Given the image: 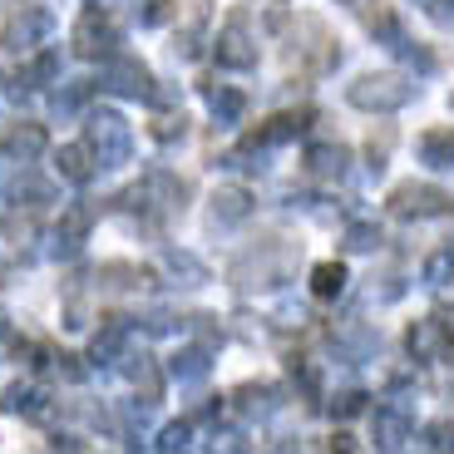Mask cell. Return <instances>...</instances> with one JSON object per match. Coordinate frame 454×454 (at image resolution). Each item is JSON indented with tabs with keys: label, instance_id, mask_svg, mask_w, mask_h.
Here are the masks:
<instances>
[{
	"label": "cell",
	"instance_id": "1",
	"mask_svg": "<svg viewBox=\"0 0 454 454\" xmlns=\"http://www.w3.org/2000/svg\"><path fill=\"white\" fill-rule=\"evenodd\" d=\"M346 99L365 114H395L415 99V80L410 74H395V69H380V74H361V80L346 90Z\"/></svg>",
	"mask_w": 454,
	"mask_h": 454
},
{
	"label": "cell",
	"instance_id": "2",
	"mask_svg": "<svg viewBox=\"0 0 454 454\" xmlns=\"http://www.w3.org/2000/svg\"><path fill=\"white\" fill-rule=\"evenodd\" d=\"M183 198H188V183L173 178V173H163V168H153L144 183H134V188L119 198V203L134 207V213H159V217H168V213H183Z\"/></svg>",
	"mask_w": 454,
	"mask_h": 454
},
{
	"label": "cell",
	"instance_id": "3",
	"mask_svg": "<svg viewBox=\"0 0 454 454\" xmlns=\"http://www.w3.org/2000/svg\"><path fill=\"white\" fill-rule=\"evenodd\" d=\"M84 138H90L99 168H124L129 153H134V134H129V124L119 119V114H90Z\"/></svg>",
	"mask_w": 454,
	"mask_h": 454
},
{
	"label": "cell",
	"instance_id": "4",
	"mask_svg": "<svg viewBox=\"0 0 454 454\" xmlns=\"http://www.w3.org/2000/svg\"><path fill=\"white\" fill-rule=\"evenodd\" d=\"M390 213L400 217V223H425V217H440L454 207V198L444 193V188H434V183H400L395 193H390Z\"/></svg>",
	"mask_w": 454,
	"mask_h": 454
},
{
	"label": "cell",
	"instance_id": "5",
	"mask_svg": "<svg viewBox=\"0 0 454 454\" xmlns=\"http://www.w3.org/2000/svg\"><path fill=\"white\" fill-rule=\"evenodd\" d=\"M99 90L119 94V99H153V74L134 55H109L99 69Z\"/></svg>",
	"mask_w": 454,
	"mask_h": 454
},
{
	"label": "cell",
	"instance_id": "6",
	"mask_svg": "<svg viewBox=\"0 0 454 454\" xmlns=\"http://www.w3.org/2000/svg\"><path fill=\"white\" fill-rule=\"evenodd\" d=\"M213 55H217V65H223V69H252V65H257V40H252V15L247 11L227 15V25L217 30Z\"/></svg>",
	"mask_w": 454,
	"mask_h": 454
},
{
	"label": "cell",
	"instance_id": "7",
	"mask_svg": "<svg viewBox=\"0 0 454 454\" xmlns=\"http://www.w3.org/2000/svg\"><path fill=\"white\" fill-rule=\"evenodd\" d=\"M114 45H119V25L104 11H84L80 25H74V55L84 59H109Z\"/></svg>",
	"mask_w": 454,
	"mask_h": 454
},
{
	"label": "cell",
	"instance_id": "8",
	"mask_svg": "<svg viewBox=\"0 0 454 454\" xmlns=\"http://www.w3.org/2000/svg\"><path fill=\"white\" fill-rule=\"evenodd\" d=\"M371 434H375V444H380V450H400V444H405L410 434H415V415H410L405 400L375 405V415H371Z\"/></svg>",
	"mask_w": 454,
	"mask_h": 454
},
{
	"label": "cell",
	"instance_id": "9",
	"mask_svg": "<svg viewBox=\"0 0 454 454\" xmlns=\"http://www.w3.org/2000/svg\"><path fill=\"white\" fill-rule=\"evenodd\" d=\"M50 30H55V15H50L45 5H25V11L11 15V25H5V50H30V45H40Z\"/></svg>",
	"mask_w": 454,
	"mask_h": 454
},
{
	"label": "cell",
	"instance_id": "10",
	"mask_svg": "<svg viewBox=\"0 0 454 454\" xmlns=\"http://www.w3.org/2000/svg\"><path fill=\"white\" fill-rule=\"evenodd\" d=\"M296 35L307 40V45H296V50H301V59H307L311 69H331L340 59L336 40H331V30L317 20V15H301V20H296Z\"/></svg>",
	"mask_w": 454,
	"mask_h": 454
},
{
	"label": "cell",
	"instance_id": "11",
	"mask_svg": "<svg viewBox=\"0 0 454 454\" xmlns=\"http://www.w3.org/2000/svg\"><path fill=\"white\" fill-rule=\"evenodd\" d=\"M405 346H410V356H415V361H444V346H450V321H444V317L415 321V326H410V336H405Z\"/></svg>",
	"mask_w": 454,
	"mask_h": 454
},
{
	"label": "cell",
	"instance_id": "12",
	"mask_svg": "<svg viewBox=\"0 0 454 454\" xmlns=\"http://www.w3.org/2000/svg\"><path fill=\"white\" fill-rule=\"evenodd\" d=\"M124 336H129V321L124 317H104V326L94 331V346H90V361L94 365H109L124 356Z\"/></svg>",
	"mask_w": 454,
	"mask_h": 454
},
{
	"label": "cell",
	"instance_id": "13",
	"mask_svg": "<svg viewBox=\"0 0 454 454\" xmlns=\"http://www.w3.org/2000/svg\"><path fill=\"white\" fill-rule=\"evenodd\" d=\"M420 163L425 168H454V124H440V129H425L420 134Z\"/></svg>",
	"mask_w": 454,
	"mask_h": 454
},
{
	"label": "cell",
	"instance_id": "14",
	"mask_svg": "<svg viewBox=\"0 0 454 454\" xmlns=\"http://www.w3.org/2000/svg\"><path fill=\"white\" fill-rule=\"evenodd\" d=\"M346 163H351V153H346L340 144H317V148H307V173H311V178L336 183V178H346Z\"/></svg>",
	"mask_w": 454,
	"mask_h": 454
},
{
	"label": "cell",
	"instance_id": "15",
	"mask_svg": "<svg viewBox=\"0 0 454 454\" xmlns=\"http://www.w3.org/2000/svg\"><path fill=\"white\" fill-rule=\"evenodd\" d=\"M207 371H213V356H207V346H183V351L168 361V375H173V380H183V386H198V380H207Z\"/></svg>",
	"mask_w": 454,
	"mask_h": 454
},
{
	"label": "cell",
	"instance_id": "16",
	"mask_svg": "<svg viewBox=\"0 0 454 454\" xmlns=\"http://www.w3.org/2000/svg\"><path fill=\"white\" fill-rule=\"evenodd\" d=\"M296 134H307V114H272L267 124H257V144L262 148H277V144H292Z\"/></svg>",
	"mask_w": 454,
	"mask_h": 454
},
{
	"label": "cell",
	"instance_id": "17",
	"mask_svg": "<svg viewBox=\"0 0 454 454\" xmlns=\"http://www.w3.org/2000/svg\"><path fill=\"white\" fill-rule=\"evenodd\" d=\"M232 410H238L242 420H267V415L277 410V390L272 386H238Z\"/></svg>",
	"mask_w": 454,
	"mask_h": 454
},
{
	"label": "cell",
	"instance_id": "18",
	"mask_svg": "<svg viewBox=\"0 0 454 454\" xmlns=\"http://www.w3.org/2000/svg\"><path fill=\"white\" fill-rule=\"evenodd\" d=\"M55 168H59V178H69V183H90V173H94V148L90 144H65L55 153Z\"/></svg>",
	"mask_w": 454,
	"mask_h": 454
},
{
	"label": "cell",
	"instance_id": "19",
	"mask_svg": "<svg viewBox=\"0 0 454 454\" xmlns=\"http://www.w3.org/2000/svg\"><path fill=\"white\" fill-rule=\"evenodd\" d=\"M247 213H252L247 188H217L213 193V223H242Z\"/></svg>",
	"mask_w": 454,
	"mask_h": 454
},
{
	"label": "cell",
	"instance_id": "20",
	"mask_svg": "<svg viewBox=\"0 0 454 454\" xmlns=\"http://www.w3.org/2000/svg\"><path fill=\"white\" fill-rule=\"evenodd\" d=\"M5 148H11L20 163L40 159V153H45V129H40V124H15L11 134H5Z\"/></svg>",
	"mask_w": 454,
	"mask_h": 454
},
{
	"label": "cell",
	"instance_id": "21",
	"mask_svg": "<svg viewBox=\"0 0 454 454\" xmlns=\"http://www.w3.org/2000/svg\"><path fill=\"white\" fill-rule=\"evenodd\" d=\"M94 203H69L65 213H59V238H69V242H84L90 238V227H94Z\"/></svg>",
	"mask_w": 454,
	"mask_h": 454
},
{
	"label": "cell",
	"instance_id": "22",
	"mask_svg": "<svg viewBox=\"0 0 454 454\" xmlns=\"http://www.w3.org/2000/svg\"><path fill=\"white\" fill-rule=\"evenodd\" d=\"M340 292H346V267L340 262H321L317 272H311V296L317 301H336Z\"/></svg>",
	"mask_w": 454,
	"mask_h": 454
},
{
	"label": "cell",
	"instance_id": "23",
	"mask_svg": "<svg viewBox=\"0 0 454 454\" xmlns=\"http://www.w3.org/2000/svg\"><path fill=\"white\" fill-rule=\"evenodd\" d=\"M207 104H213L217 124H238L242 109H247V94H238V90H207Z\"/></svg>",
	"mask_w": 454,
	"mask_h": 454
},
{
	"label": "cell",
	"instance_id": "24",
	"mask_svg": "<svg viewBox=\"0 0 454 454\" xmlns=\"http://www.w3.org/2000/svg\"><path fill=\"white\" fill-rule=\"evenodd\" d=\"M163 267H168L173 277H183V286H203L207 282V267L198 257H188V252H163Z\"/></svg>",
	"mask_w": 454,
	"mask_h": 454
},
{
	"label": "cell",
	"instance_id": "25",
	"mask_svg": "<svg viewBox=\"0 0 454 454\" xmlns=\"http://www.w3.org/2000/svg\"><path fill=\"white\" fill-rule=\"evenodd\" d=\"M148 282L138 267H124V262H109V267H99V286H109V292H129V286Z\"/></svg>",
	"mask_w": 454,
	"mask_h": 454
},
{
	"label": "cell",
	"instance_id": "26",
	"mask_svg": "<svg viewBox=\"0 0 454 454\" xmlns=\"http://www.w3.org/2000/svg\"><path fill=\"white\" fill-rule=\"evenodd\" d=\"M361 20H365V30L375 35V40H395V15H390V5H361Z\"/></svg>",
	"mask_w": 454,
	"mask_h": 454
},
{
	"label": "cell",
	"instance_id": "27",
	"mask_svg": "<svg viewBox=\"0 0 454 454\" xmlns=\"http://www.w3.org/2000/svg\"><path fill=\"white\" fill-rule=\"evenodd\" d=\"M173 11H178V0H138V5H134L138 25H148V30L168 25V20H173Z\"/></svg>",
	"mask_w": 454,
	"mask_h": 454
},
{
	"label": "cell",
	"instance_id": "28",
	"mask_svg": "<svg viewBox=\"0 0 454 454\" xmlns=\"http://www.w3.org/2000/svg\"><path fill=\"white\" fill-rule=\"evenodd\" d=\"M425 282L430 286H450L454 282V252H430V257H425Z\"/></svg>",
	"mask_w": 454,
	"mask_h": 454
},
{
	"label": "cell",
	"instance_id": "29",
	"mask_svg": "<svg viewBox=\"0 0 454 454\" xmlns=\"http://www.w3.org/2000/svg\"><path fill=\"white\" fill-rule=\"evenodd\" d=\"M375 247H380V227H371V223L346 227V252H375Z\"/></svg>",
	"mask_w": 454,
	"mask_h": 454
},
{
	"label": "cell",
	"instance_id": "30",
	"mask_svg": "<svg viewBox=\"0 0 454 454\" xmlns=\"http://www.w3.org/2000/svg\"><path fill=\"white\" fill-rule=\"evenodd\" d=\"M361 410H365L361 390H340V395H331V415H336V420H351V415H361Z\"/></svg>",
	"mask_w": 454,
	"mask_h": 454
},
{
	"label": "cell",
	"instance_id": "31",
	"mask_svg": "<svg viewBox=\"0 0 454 454\" xmlns=\"http://www.w3.org/2000/svg\"><path fill=\"white\" fill-rule=\"evenodd\" d=\"M30 405H35V390L20 386V380H15V386L5 390V400H0V410H5V415H25Z\"/></svg>",
	"mask_w": 454,
	"mask_h": 454
},
{
	"label": "cell",
	"instance_id": "32",
	"mask_svg": "<svg viewBox=\"0 0 454 454\" xmlns=\"http://www.w3.org/2000/svg\"><path fill=\"white\" fill-rule=\"evenodd\" d=\"M90 94H94V84H69L65 94H55V114H74Z\"/></svg>",
	"mask_w": 454,
	"mask_h": 454
},
{
	"label": "cell",
	"instance_id": "33",
	"mask_svg": "<svg viewBox=\"0 0 454 454\" xmlns=\"http://www.w3.org/2000/svg\"><path fill=\"white\" fill-rule=\"evenodd\" d=\"M35 84H50V80H59V55H55V50H45V55H40V59H35Z\"/></svg>",
	"mask_w": 454,
	"mask_h": 454
},
{
	"label": "cell",
	"instance_id": "34",
	"mask_svg": "<svg viewBox=\"0 0 454 454\" xmlns=\"http://www.w3.org/2000/svg\"><path fill=\"white\" fill-rule=\"evenodd\" d=\"M425 15L444 30H454V0H425Z\"/></svg>",
	"mask_w": 454,
	"mask_h": 454
},
{
	"label": "cell",
	"instance_id": "35",
	"mask_svg": "<svg viewBox=\"0 0 454 454\" xmlns=\"http://www.w3.org/2000/svg\"><path fill=\"white\" fill-rule=\"evenodd\" d=\"M15 183H20V163L15 153H0V193H15Z\"/></svg>",
	"mask_w": 454,
	"mask_h": 454
},
{
	"label": "cell",
	"instance_id": "36",
	"mask_svg": "<svg viewBox=\"0 0 454 454\" xmlns=\"http://www.w3.org/2000/svg\"><path fill=\"white\" fill-rule=\"evenodd\" d=\"M159 450L163 454H173V450H188V425H168V430H163V440H159Z\"/></svg>",
	"mask_w": 454,
	"mask_h": 454
},
{
	"label": "cell",
	"instance_id": "37",
	"mask_svg": "<svg viewBox=\"0 0 454 454\" xmlns=\"http://www.w3.org/2000/svg\"><path fill=\"white\" fill-rule=\"evenodd\" d=\"M50 371H55L59 375V380H80V365H74V356H65V351H59V356H50Z\"/></svg>",
	"mask_w": 454,
	"mask_h": 454
},
{
	"label": "cell",
	"instance_id": "38",
	"mask_svg": "<svg viewBox=\"0 0 454 454\" xmlns=\"http://www.w3.org/2000/svg\"><path fill=\"white\" fill-rule=\"evenodd\" d=\"M183 124H188L183 114H168V119H159V129H153V134H159L163 144H168V138H183Z\"/></svg>",
	"mask_w": 454,
	"mask_h": 454
},
{
	"label": "cell",
	"instance_id": "39",
	"mask_svg": "<svg viewBox=\"0 0 454 454\" xmlns=\"http://www.w3.org/2000/svg\"><path fill=\"white\" fill-rule=\"evenodd\" d=\"M425 444H430V450H450L454 430H450V425H430V430H425Z\"/></svg>",
	"mask_w": 454,
	"mask_h": 454
},
{
	"label": "cell",
	"instance_id": "40",
	"mask_svg": "<svg viewBox=\"0 0 454 454\" xmlns=\"http://www.w3.org/2000/svg\"><path fill=\"white\" fill-rule=\"evenodd\" d=\"M11 336V317H5V311H0V340Z\"/></svg>",
	"mask_w": 454,
	"mask_h": 454
},
{
	"label": "cell",
	"instance_id": "41",
	"mask_svg": "<svg viewBox=\"0 0 454 454\" xmlns=\"http://www.w3.org/2000/svg\"><path fill=\"white\" fill-rule=\"evenodd\" d=\"M346 5H356V0H346Z\"/></svg>",
	"mask_w": 454,
	"mask_h": 454
}]
</instances>
